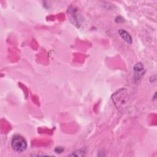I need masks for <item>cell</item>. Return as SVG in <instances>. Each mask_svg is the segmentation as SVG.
Segmentation results:
<instances>
[{"label": "cell", "mask_w": 157, "mask_h": 157, "mask_svg": "<svg viewBox=\"0 0 157 157\" xmlns=\"http://www.w3.org/2000/svg\"><path fill=\"white\" fill-rule=\"evenodd\" d=\"M133 70L134 72V78L136 80H139L142 77L145 72V68L142 63L139 62L136 63L134 67Z\"/></svg>", "instance_id": "cell-3"}, {"label": "cell", "mask_w": 157, "mask_h": 157, "mask_svg": "<svg viewBox=\"0 0 157 157\" xmlns=\"http://www.w3.org/2000/svg\"><path fill=\"white\" fill-rule=\"evenodd\" d=\"M112 101L117 109L124 111L128 107L129 102V94L124 88H121L112 95Z\"/></svg>", "instance_id": "cell-1"}, {"label": "cell", "mask_w": 157, "mask_h": 157, "mask_svg": "<svg viewBox=\"0 0 157 157\" xmlns=\"http://www.w3.org/2000/svg\"><path fill=\"white\" fill-rule=\"evenodd\" d=\"M54 151L55 153H61L64 151V148L63 147L61 146H58V147H56L54 149Z\"/></svg>", "instance_id": "cell-5"}, {"label": "cell", "mask_w": 157, "mask_h": 157, "mask_svg": "<svg viewBox=\"0 0 157 157\" xmlns=\"http://www.w3.org/2000/svg\"><path fill=\"white\" fill-rule=\"evenodd\" d=\"M84 152H85L84 150H77V151L73 152L71 155H72V156H83L82 154H80V153H84Z\"/></svg>", "instance_id": "cell-6"}, {"label": "cell", "mask_w": 157, "mask_h": 157, "mask_svg": "<svg viewBox=\"0 0 157 157\" xmlns=\"http://www.w3.org/2000/svg\"><path fill=\"white\" fill-rule=\"evenodd\" d=\"M119 36L121 37V38L125 41L126 43L129 44H131L132 42V39L131 36V35L128 33L126 30L123 29H120L118 31Z\"/></svg>", "instance_id": "cell-4"}, {"label": "cell", "mask_w": 157, "mask_h": 157, "mask_svg": "<svg viewBox=\"0 0 157 157\" xmlns=\"http://www.w3.org/2000/svg\"><path fill=\"white\" fill-rule=\"evenodd\" d=\"M11 145L13 150L18 153H21L26 149L27 142L22 136L15 134L12 139Z\"/></svg>", "instance_id": "cell-2"}]
</instances>
